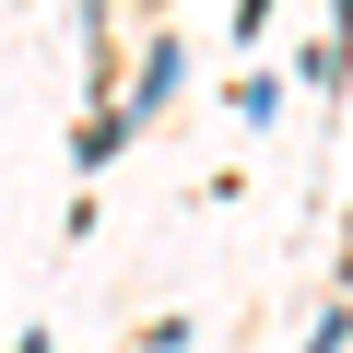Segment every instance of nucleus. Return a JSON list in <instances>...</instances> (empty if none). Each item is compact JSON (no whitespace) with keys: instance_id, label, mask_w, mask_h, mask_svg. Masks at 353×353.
I'll return each instance as SVG.
<instances>
[{"instance_id":"4","label":"nucleus","mask_w":353,"mask_h":353,"mask_svg":"<svg viewBox=\"0 0 353 353\" xmlns=\"http://www.w3.org/2000/svg\"><path fill=\"white\" fill-rule=\"evenodd\" d=\"M12 353H48V330H24V341H12Z\"/></svg>"},{"instance_id":"3","label":"nucleus","mask_w":353,"mask_h":353,"mask_svg":"<svg viewBox=\"0 0 353 353\" xmlns=\"http://www.w3.org/2000/svg\"><path fill=\"white\" fill-rule=\"evenodd\" d=\"M341 330H353V306H330V318L306 330V353H341Z\"/></svg>"},{"instance_id":"2","label":"nucleus","mask_w":353,"mask_h":353,"mask_svg":"<svg viewBox=\"0 0 353 353\" xmlns=\"http://www.w3.org/2000/svg\"><path fill=\"white\" fill-rule=\"evenodd\" d=\"M118 141H130V106H94L83 118V165H118Z\"/></svg>"},{"instance_id":"1","label":"nucleus","mask_w":353,"mask_h":353,"mask_svg":"<svg viewBox=\"0 0 353 353\" xmlns=\"http://www.w3.org/2000/svg\"><path fill=\"white\" fill-rule=\"evenodd\" d=\"M176 83H189V48H176V36H153V48H141V83H130V118H153Z\"/></svg>"}]
</instances>
